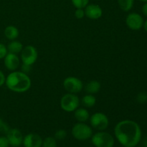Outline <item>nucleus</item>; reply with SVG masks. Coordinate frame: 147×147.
I'll list each match as a JSON object with an SVG mask.
<instances>
[{"mask_svg": "<svg viewBox=\"0 0 147 147\" xmlns=\"http://www.w3.org/2000/svg\"><path fill=\"white\" fill-rule=\"evenodd\" d=\"M114 135L118 142L124 147L136 146L142 139L140 126L136 121L126 119L116 123Z\"/></svg>", "mask_w": 147, "mask_h": 147, "instance_id": "1", "label": "nucleus"}, {"mask_svg": "<svg viewBox=\"0 0 147 147\" xmlns=\"http://www.w3.org/2000/svg\"><path fill=\"white\" fill-rule=\"evenodd\" d=\"M5 84L10 90L15 93H25L31 88V79L22 71H11L6 77Z\"/></svg>", "mask_w": 147, "mask_h": 147, "instance_id": "2", "label": "nucleus"}, {"mask_svg": "<svg viewBox=\"0 0 147 147\" xmlns=\"http://www.w3.org/2000/svg\"><path fill=\"white\" fill-rule=\"evenodd\" d=\"M91 142L95 147H113L115 139L111 134L99 131L92 135Z\"/></svg>", "mask_w": 147, "mask_h": 147, "instance_id": "3", "label": "nucleus"}, {"mask_svg": "<svg viewBox=\"0 0 147 147\" xmlns=\"http://www.w3.org/2000/svg\"><path fill=\"white\" fill-rule=\"evenodd\" d=\"M71 134L73 137L78 141H86L90 139L93 130L88 125L82 122H78L72 128Z\"/></svg>", "mask_w": 147, "mask_h": 147, "instance_id": "4", "label": "nucleus"}, {"mask_svg": "<svg viewBox=\"0 0 147 147\" xmlns=\"http://www.w3.org/2000/svg\"><path fill=\"white\" fill-rule=\"evenodd\" d=\"M80 98L76 94L67 93L60 99V108L64 111L71 113L74 112L80 105Z\"/></svg>", "mask_w": 147, "mask_h": 147, "instance_id": "5", "label": "nucleus"}, {"mask_svg": "<svg viewBox=\"0 0 147 147\" xmlns=\"http://www.w3.org/2000/svg\"><path fill=\"white\" fill-rule=\"evenodd\" d=\"M90 123L92 128L97 131H105L109 125V119L105 113L96 112L90 116Z\"/></svg>", "mask_w": 147, "mask_h": 147, "instance_id": "6", "label": "nucleus"}, {"mask_svg": "<svg viewBox=\"0 0 147 147\" xmlns=\"http://www.w3.org/2000/svg\"><path fill=\"white\" fill-rule=\"evenodd\" d=\"M63 87L67 93L77 94L83 89V83L80 79L74 76L67 77L63 80Z\"/></svg>", "mask_w": 147, "mask_h": 147, "instance_id": "7", "label": "nucleus"}, {"mask_svg": "<svg viewBox=\"0 0 147 147\" xmlns=\"http://www.w3.org/2000/svg\"><path fill=\"white\" fill-rule=\"evenodd\" d=\"M21 60L22 63L32 65L37 60L38 52L37 49L32 45H27L23 47L22 50L20 53Z\"/></svg>", "mask_w": 147, "mask_h": 147, "instance_id": "8", "label": "nucleus"}, {"mask_svg": "<svg viewBox=\"0 0 147 147\" xmlns=\"http://www.w3.org/2000/svg\"><path fill=\"white\" fill-rule=\"evenodd\" d=\"M144 19L141 14L136 12H131L126 18V24L130 30L137 31L141 30L144 25Z\"/></svg>", "mask_w": 147, "mask_h": 147, "instance_id": "9", "label": "nucleus"}, {"mask_svg": "<svg viewBox=\"0 0 147 147\" xmlns=\"http://www.w3.org/2000/svg\"><path fill=\"white\" fill-rule=\"evenodd\" d=\"M7 138L9 145L12 147H19L22 144L23 135L17 129H9L7 133Z\"/></svg>", "mask_w": 147, "mask_h": 147, "instance_id": "10", "label": "nucleus"}, {"mask_svg": "<svg viewBox=\"0 0 147 147\" xmlns=\"http://www.w3.org/2000/svg\"><path fill=\"white\" fill-rule=\"evenodd\" d=\"M42 140L37 134L30 133L23 138L22 144L24 147H41Z\"/></svg>", "mask_w": 147, "mask_h": 147, "instance_id": "11", "label": "nucleus"}, {"mask_svg": "<svg viewBox=\"0 0 147 147\" xmlns=\"http://www.w3.org/2000/svg\"><path fill=\"white\" fill-rule=\"evenodd\" d=\"M4 64L7 70L14 71L20 67V60L17 55L8 53L4 58Z\"/></svg>", "mask_w": 147, "mask_h": 147, "instance_id": "12", "label": "nucleus"}, {"mask_svg": "<svg viewBox=\"0 0 147 147\" xmlns=\"http://www.w3.org/2000/svg\"><path fill=\"white\" fill-rule=\"evenodd\" d=\"M84 10L86 17L90 20H98L100 18L103 14L101 7L96 4H88L85 7Z\"/></svg>", "mask_w": 147, "mask_h": 147, "instance_id": "13", "label": "nucleus"}, {"mask_svg": "<svg viewBox=\"0 0 147 147\" xmlns=\"http://www.w3.org/2000/svg\"><path fill=\"white\" fill-rule=\"evenodd\" d=\"M90 113L85 108H78L74 111V117L78 122L85 123L90 119Z\"/></svg>", "mask_w": 147, "mask_h": 147, "instance_id": "14", "label": "nucleus"}, {"mask_svg": "<svg viewBox=\"0 0 147 147\" xmlns=\"http://www.w3.org/2000/svg\"><path fill=\"white\" fill-rule=\"evenodd\" d=\"M101 85L98 80H93L89 81L87 84L86 85V91L88 94H96L98 93L100 90Z\"/></svg>", "mask_w": 147, "mask_h": 147, "instance_id": "15", "label": "nucleus"}, {"mask_svg": "<svg viewBox=\"0 0 147 147\" xmlns=\"http://www.w3.org/2000/svg\"><path fill=\"white\" fill-rule=\"evenodd\" d=\"M19 34L20 32L18 29L14 25H9L4 29V35L10 41L16 40L18 37Z\"/></svg>", "mask_w": 147, "mask_h": 147, "instance_id": "16", "label": "nucleus"}, {"mask_svg": "<svg viewBox=\"0 0 147 147\" xmlns=\"http://www.w3.org/2000/svg\"><path fill=\"white\" fill-rule=\"evenodd\" d=\"M7 47L8 53H14V54L17 55L18 53H21V51L23 49V45L20 41L14 40H11V42L9 43Z\"/></svg>", "mask_w": 147, "mask_h": 147, "instance_id": "17", "label": "nucleus"}, {"mask_svg": "<svg viewBox=\"0 0 147 147\" xmlns=\"http://www.w3.org/2000/svg\"><path fill=\"white\" fill-rule=\"evenodd\" d=\"M81 103L84 107L88 108V109L93 108L96 103V98L93 95L88 93L87 95L82 98Z\"/></svg>", "mask_w": 147, "mask_h": 147, "instance_id": "18", "label": "nucleus"}, {"mask_svg": "<svg viewBox=\"0 0 147 147\" xmlns=\"http://www.w3.org/2000/svg\"><path fill=\"white\" fill-rule=\"evenodd\" d=\"M119 6L123 11H129L133 8L134 0H118Z\"/></svg>", "mask_w": 147, "mask_h": 147, "instance_id": "19", "label": "nucleus"}, {"mask_svg": "<svg viewBox=\"0 0 147 147\" xmlns=\"http://www.w3.org/2000/svg\"><path fill=\"white\" fill-rule=\"evenodd\" d=\"M41 147H57V140L55 137L48 136L42 140Z\"/></svg>", "mask_w": 147, "mask_h": 147, "instance_id": "20", "label": "nucleus"}, {"mask_svg": "<svg viewBox=\"0 0 147 147\" xmlns=\"http://www.w3.org/2000/svg\"><path fill=\"white\" fill-rule=\"evenodd\" d=\"M71 1L76 9H84L89 4V0H71Z\"/></svg>", "mask_w": 147, "mask_h": 147, "instance_id": "21", "label": "nucleus"}, {"mask_svg": "<svg viewBox=\"0 0 147 147\" xmlns=\"http://www.w3.org/2000/svg\"><path fill=\"white\" fill-rule=\"evenodd\" d=\"M67 136V132L64 129H59L55 133L54 137L56 140H63Z\"/></svg>", "mask_w": 147, "mask_h": 147, "instance_id": "22", "label": "nucleus"}, {"mask_svg": "<svg viewBox=\"0 0 147 147\" xmlns=\"http://www.w3.org/2000/svg\"><path fill=\"white\" fill-rule=\"evenodd\" d=\"M136 101L140 104H144L147 102V93L146 92H141L136 96Z\"/></svg>", "mask_w": 147, "mask_h": 147, "instance_id": "23", "label": "nucleus"}, {"mask_svg": "<svg viewBox=\"0 0 147 147\" xmlns=\"http://www.w3.org/2000/svg\"><path fill=\"white\" fill-rule=\"evenodd\" d=\"M7 53H8V50H7V46L4 45L3 43L0 42V60L4 59Z\"/></svg>", "mask_w": 147, "mask_h": 147, "instance_id": "24", "label": "nucleus"}, {"mask_svg": "<svg viewBox=\"0 0 147 147\" xmlns=\"http://www.w3.org/2000/svg\"><path fill=\"white\" fill-rule=\"evenodd\" d=\"M9 130V128L8 125L0 118V132L7 134Z\"/></svg>", "mask_w": 147, "mask_h": 147, "instance_id": "25", "label": "nucleus"}, {"mask_svg": "<svg viewBox=\"0 0 147 147\" xmlns=\"http://www.w3.org/2000/svg\"><path fill=\"white\" fill-rule=\"evenodd\" d=\"M75 16L78 20L83 19L86 16L84 9H76V11H75Z\"/></svg>", "mask_w": 147, "mask_h": 147, "instance_id": "26", "label": "nucleus"}, {"mask_svg": "<svg viewBox=\"0 0 147 147\" xmlns=\"http://www.w3.org/2000/svg\"><path fill=\"white\" fill-rule=\"evenodd\" d=\"M9 146L7 136H0V147H9Z\"/></svg>", "mask_w": 147, "mask_h": 147, "instance_id": "27", "label": "nucleus"}, {"mask_svg": "<svg viewBox=\"0 0 147 147\" xmlns=\"http://www.w3.org/2000/svg\"><path fill=\"white\" fill-rule=\"evenodd\" d=\"M31 66L32 65H29L22 63V65L21 67V71L26 73V74H27V73H30V70H31Z\"/></svg>", "mask_w": 147, "mask_h": 147, "instance_id": "28", "label": "nucleus"}, {"mask_svg": "<svg viewBox=\"0 0 147 147\" xmlns=\"http://www.w3.org/2000/svg\"><path fill=\"white\" fill-rule=\"evenodd\" d=\"M6 81V76H4V73L0 70V87L4 86L5 84Z\"/></svg>", "mask_w": 147, "mask_h": 147, "instance_id": "29", "label": "nucleus"}, {"mask_svg": "<svg viewBox=\"0 0 147 147\" xmlns=\"http://www.w3.org/2000/svg\"><path fill=\"white\" fill-rule=\"evenodd\" d=\"M142 12H143L144 15H145L146 17H147V2L144 3V4L142 6Z\"/></svg>", "mask_w": 147, "mask_h": 147, "instance_id": "30", "label": "nucleus"}, {"mask_svg": "<svg viewBox=\"0 0 147 147\" xmlns=\"http://www.w3.org/2000/svg\"><path fill=\"white\" fill-rule=\"evenodd\" d=\"M143 27H144V29L145 31L147 32V20H146V21H144V22Z\"/></svg>", "mask_w": 147, "mask_h": 147, "instance_id": "31", "label": "nucleus"}, {"mask_svg": "<svg viewBox=\"0 0 147 147\" xmlns=\"http://www.w3.org/2000/svg\"><path fill=\"white\" fill-rule=\"evenodd\" d=\"M144 147H147V137L146 138V139L144 141Z\"/></svg>", "mask_w": 147, "mask_h": 147, "instance_id": "32", "label": "nucleus"}, {"mask_svg": "<svg viewBox=\"0 0 147 147\" xmlns=\"http://www.w3.org/2000/svg\"><path fill=\"white\" fill-rule=\"evenodd\" d=\"M139 1H142V2H144V3H146V2H147V0H139Z\"/></svg>", "mask_w": 147, "mask_h": 147, "instance_id": "33", "label": "nucleus"}, {"mask_svg": "<svg viewBox=\"0 0 147 147\" xmlns=\"http://www.w3.org/2000/svg\"><path fill=\"white\" fill-rule=\"evenodd\" d=\"M134 147H136V146H134Z\"/></svg>", "mask_w": 147, "mask_h": 147, "instance_id": "34", "label": "nucleus"}]
</instances>
